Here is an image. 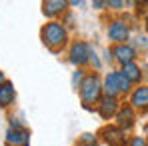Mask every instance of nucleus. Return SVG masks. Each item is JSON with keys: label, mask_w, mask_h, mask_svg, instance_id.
<instances>
[{"label": "nucleus", "mask_w": 148, "mask_h": 146, "mask_svg": "<svg viewBox=\"0 0 148 146\" xmlns=\"http://www.w3.org/2000/svg\"><path fill=\"white\" fill-rule=\"evenodd\" d=\"M40 36H42V42L54 54H58L60 50L66 46V42H68V32H66L64 24L62 22H56V20L44 24V28L40 30Z\"/></svg>", "instance_id": "f257e3e1"}, {"label": "nucleus", "mask_w": 148, "mask_h": 146, "mask_svg": "<svg viewBox=\"0 0 148 146\" xmlns=\"http://www.w3.org/2000/svg\"><path fill=\"white\" fill-rule=\"evenodd\" d=\"M78 92H80V100L84 104V108H92L94 104L100 102V94H102V82H100L98 74L90 72L86 74L78 86Z\"/></svg>", "instance_id": "f03ea898"}, {"label": "nucleus", "mask_w": 148, "mask_h": 146, "mask_svg": "<svg viewBox=\"0 0 148 146\" xmlns=\"http://www.w3.org/2000/svg\"><path fill=\"white\" fill-rule=\"evenodd\" d=\"M102 90H104V96L116 98L120 92H128L130 90V82L122 76L120 70H114V72H108L104 82H102Z\"/></svg>", "instance_id": "7ed1b4c3"}, {"label": "nucleus", "mask_w": 148, "mask_h": 146, "mask_svg": "<svg viewBox=\"0 0 148 146\" xmlns=\"http://www.w3.org/2000/svg\"><path fill=\"white\" fill-rule=\"evenodd\" d=\"M90 56H92V48L84 40H76L70 46V62L74 66H84L86 62H90Z\"/></svg>", "instance_id": "20e7f679"}, {"label": "nucleus", "mask_w": 148, "mask_h": 146, "mask_svg": "<svg viewBox=\"0 0 148 146\" xmlns=\"http://www.w3.org/2000/svg\"><path fill=\"white\" fill-rule=\"evenodd\" d=\"M100 136H102V140L108 146H126L128 144L126 132L120 130L118 126H104L100 130Z\"/></svg>", "instance_id": "39448f33"}, {"label": "nucleus", "mask_w": 148, "mask_h": 146, "mask_svg": "<svg viewBox=\"0 0 148 146\" xmlns=\"http://www.w3.org/2000/svg\"><path fill=\"white\" fill-rule=\"evenodd\" d=\"M108 38L116 44H126V40L130 38V28L122 20H112L108 24Z\"/></svg>", "instance_id": "423d86ee"}, {"label": "nucleus", "mask_w": 148, "mask_h": 146, "mask_svg": "<svg viewBox=\"0 0 148 146\" xmlns=\"http://www.w3.org/2000/svg\"><path fill=\"white\" fill-rule=\"evenodd\" d=\"M134 122H136V116H134V108L130 106V104H124L118 108V112H116V126L120 128V130H130L132 126H134Z\"/></svg>", "instance_id": "0eeeda50"}, {"label": "nucleus", "mask_w": 148, "mask_h": 146, "mask_svg": "<svg viewBox=\"0 0 148 146\" xmlns=\"http://www.w3.org/2000/svg\"><path fill=\"white\" fill-rule=\"evenodd\" d=\"M118 108H120V106H118V100H116V98H110V96H102L100 102L96 104V110H98V114L104 118V120L116 116Z\"/></svg>", "instance_id": "6e6552de"}, {"label": "nucleus", "mask_w": 148, "mask_h": 146, "mask_svg": "<svg viewBox=\"0 0 148 146\" xmlns=\"http://www.w3.org/2000/svg\"><path fill=\"white\" fill-rule=\"evenodd\" d=\"M30 142V132L26 128H10L6 132V146H28Z\"/></svg>", "instance_id": "1a4fd4ad"}, {"label": "nucleus", "mask_w": 148, "mask_h": 146, "mask_svg": "<svg viewBox=\"0 0 148 146\" xmlns=\"http://www.w3.org/2000/svg\"><path fill=\"white\" fill-rule=\"evenodd\" d=\"M110 54L120 62V64H128V62H134V56H136V50L132 48L130 44H116L114 48L110 50Z\"/></svg>", "instance_id": "9d476101"}, {"label": "nucleus", "mask_w": 148, "mask_h": 146, "mask_svg": "<svg viewBox=\"0 0 148 146\" xmlns=\"http://www.w3.org/2000/svg\"><path fill=\"white\" fill-rule=\"evenodd\" d=\"M130 106L138 110H148V86H138L134 88L130 96Z\"/></svg>", "instance_id": "9b49d317"}, {"label": "nucleus", "mask_w": 148, "mask_h": 146, "mask_svg": "<svg viewBox=\"0 0 148 146\" xmlns=\"http://www.w3.org/2000/svg\"><path fill=\"white\" fill-rule=\"evenodd\" d=\"M66 6H68L66 0H44L42 2V12H44V16L54 18V16L62 14L66 10Z\"/></svg>", "instance_id": "f8f14e48"}, {"label": "nucleus", "mask_w": 148, "mask_h": 146, "mask_svg": "<svg viewBox=\"0 0 148 146\" xmlns=\"http://www.w3.org/2000/svg\"><path fill=\"white\" fill-rule=\"evenodd\" d=\"M16 100V90H14V84L10 80H6L2 86H0V106L2 108H8L12 106Z\"/></svg>", "instance_id": "ddd939ff"}, {"label": "nucleus", "mask_w": 148, "mask_h": 146, "mask_svg": "<svg viewBox=\"0 0 148 146\" xmlns=\"http://www.w3.org/2000/svg\"><path fill=\"white\" fill-rule=\"evenodd\" d=\"M122 76L132 84V82H140V78H142V68L138 66V64H134V62H128V64H124L122 66Z\"/></svg>", "instance_id": "4468645a"}, {"label": "nucleus", "mask_w": 148, "mask_h": 146, "mask_svg": "<svg viewBox=\"0 0 148 146\" xmlns=\"http://www.w3.org/2000/svg\"><path fill=\"white\" fill-rule=\"evenodd\" d=\"M78 146H98V142H96V136L94 134H82L80 138H78Z\"/></svg>", "instance_id": "2eb2a0df"}, {"label": "nucleus", "mask_w": 148, "mask_h": 146, "mask_svg": "<svg viewBox=\"0 0 148 146\" xmlns=\"http://www.w3.org/2000/svg\"><path fill=\"white\" fill-rule=\"evenodd\" d=\"M128 144L130 146H146V138H144V136H134Z\"/></svg>", "instance_id": "dca6fc26"}, {"label": "nucleus", "mask_w": 148, "mask_h": 146, "mask_svg": "<svg viewBox=\"0 0 148 146\" xmlns=\"http://www.w3.org/2000/svg\"><path fill=\"white\" fill-rule=\"evenodd\" d=\"M124 6V2H118V0H108V8H112V10H122Z\"/></svg>", "instance_id": "f3484780"}, {"label": "nucleus", "mask_w": 148, "mask_h": 146, "mask_svg": "<svg viewBox=\"0 0 148 146\" xmlns=\"http://www.w3.org/2000/svg\"><path fill=\"white\" fill-rule=\"evenodd\" d=\"M82 78H84V74H82V70H76V72H74V78H72V82H74V84L78 82V86H80V82H82Z\"/></svg>", "instance_id": "a211bd4d"}, {"label": "nucleus", "mask_w": 148, "mask_h": 146, "mask_svg": "<svg viewBox=\"0 0 148 146\" xmlns=\"http://www.w3.org/2000/svg\"><path fill=\"white\" fill-rule=\"evenodd\" d=\"M90 64H92V66H94L96 70L100 68V60H98V56H96L94 52H92V56H90Z\"/></svg>", "instance_id": "6ab92c4d"}, {"label": "nucleus", "mask_w": 148, "mask_h": 146, "mask_svg": "<svg viewBox=\"0 0 148 146\" xmlns=\"http://www.w3.org/2000/svg\"><path fill=\"white\" fill-rule=\"evenodd\" d=\"M92 6H94V8H98V10H102L104 6H108V2H102V0H96V2H92Z\"/></svg>", "instance_id": "aec40b11"}, {"label": "nucleus", "mask_w": 148, "mask_h": 146, "mask_svg": "<svg viewBox=\"0 0 148 146\" xmlns=\"http://www.w3.org/2000/svg\"><path fill=\"white\" fill-rule=\"evenodd\" d=\"M142 76H148V64H142Z\"/></svg>", "instance_id": "412c9836"}, {"label": "nucleus", "mask_w": 148, "mask_h": 146, "mask_svg": "<svg viewBox=\"0 0 148 146\" xmlns=\"http://www.w3.org/2000/svg\"><path fill=\"white\" fill-rule=\"evenodd\" d=\"M68 4H70V6H80V4H82V0H72V2H68Z\"/></svg>", "instance_id": "4be33fe9"}, {"label": "nucleus", "mask_w": 148, "mask_h": 146, "mask_svg": "<svg viewBox=\"0 0 148 146\" xmlns=\"http://www.w3.org/2000/svg\"><path fill=\"white\" fill-rule=\"evenodd\" d=\"M4 82H6V78H4V72H0V86H2Z\"/></svg>", "instance_id": "5701e85b"}, {"label": "nucleus", "mask_w": 148, "mask_h": 146, "mask_svg": "<svg viewBox=\"0 0 148 146\" xmlns=\"http://www.w3.org/2000/svg\"><path fill=\"white\" fill-rule=\"evenodd\" d=\"M146 28H148V20H146Z\"/></svg>", "instance_id": "b1692460"}]
</instances>
